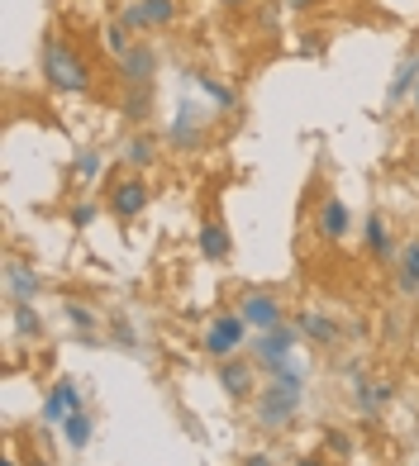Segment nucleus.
Wrapping results in <instances>:
<instances>
[{
    "instance_id": "e433bc0d",
    "label": "nucleus",
    "mask_w": 419,
    "mask_h": 466,
    "mask_svg": "<svg viewBox=\"0 0 419 466\" xmlns=\"http://www.w3.org/2000/svg\"><path fill=\"white\" fill-rule=\"evenodd\" d=\"M34 466H48V461H34Z\"/></svg>"
},
{
    "instance_id": "5701e85b",
    "label": "nucleus",
    "mask_w": 419,
    "mask_h": 466,
    "mask_svg": "<svg viewBox=\"0 0 419 466\" xmlns=\"http://www.w3.org/2000/svg\"><path fill=\"white\" fill-rule=\"evenodd\" d=\"M15 329L25 333V338H38V333H44V319H38V314L29 309V300H15Z\"/></svg>"
},
{
    "instance_id": "c756f323",
    "label": "nucleus",
    "mask_w": 419,
    "mask_h": 466,
    "mask_svg": "<svg viewBox=\"0 0 419 466\" xmlns=\"http://www.w3.org/2000/svg\"><path fill=\"white\" fill-rule=\"evenodd\" d=\"M301 44H305V53H320V48H324V38H320V34H305Z\"/></svg>"
},
{
    "instance_id": "c9c22d12",
    "label": "nucleus",
    "mask_w": 419,
    "mask_h": 466,
    "mask_svg": "<svg viewBox=\"0 0 419 466\" xmlns=\"http://www.w3.org/2000/svg\"><path fill=\"white\" fill-rule=\"evenodd\" d=\"M414 110H419V86H414Z\"/></svg>"
},
{
    "instance_id": "39448f33",
    "label": "nucleus",
    "mask_w": 419,
    "mask_h": 466,
    "mask_svg": "<svg viewBox=\"0 0 419 466\" xmlns=\"http://www.w3.org/2000/svg\"><path fill=\"white\" fill-rule=\"evenodd\" d=\"M243 329H248L243 314H224V319H215V324L205 329V352L220 357V362H224V357H234L239 343H243Z\"/></svg>"
},
{
    "instance_id": "c85d7f7f",
    "label": "nucleus",
    "mask_w": 419,
    "mask_h": 466,
    "mask_svg": "<svg viewBox=\"0 0 419 466\" xmlns=\"http://www.w3.org/2000/svg\"><path fill=\"white\" fill-rule=\"evenodd\" d=\"M91 219H96V205H77V209H72V224H77V228H87Z\"/></svg>"
},
{
    "instance_id": "aec40b11",
    "label": "nucleus",
    "mask_w": 419,
    "mask_h": 466,
    "mask_svg": "<svg viewBox=\"0 0 419 466\" xmlns=\"http://www.w3.org/2000/svg\"><path fill=\"white\" fill-rule=\"evenodd\" d=\"M367 252H376L382 262L395 252V243H391V228H386V219H382V215H372V219H367Z\"/></svg>"
},
{
    "instance_id": "72a5a7b5",
    "label": "nucleus",
    "mask_w": 419,
    "mask_h": 466,
    "mask_svg": "<svg viewBox=\"0 0 419 466\" xmlns=\"http://www.w3.org/2000/svg\"><path fill=\"white\" fill-rule=\"evenodd\" d=\"M224 5H234V10H239V5H248V0H224Z\"/></svg>"
},
{
    "instance_id": "2f4dec72",
    "label": "nucleus",
    "mask_w": 419,
    "mask_h": 466,
    "mask_svg": "<svg viewBox=\"0 0 419 466\" xmlns=\"http://www.w3.org/2000/svg\"><path fill=\"white\" fill-rule=\"evenodd\" d=\"M291 466H324V457H296Z\"/></svg>"
},
{
    "instance_id": "4468645a",
    "label": "nucleus",
    "mask_w": 419,
    "mask_h": 466,
    "mask_svg": "<svg viewBox=\"0 0 419 466\" xmlns=\"http://www.w3.org/2000/svg\"><path fill=\"white\" fill-rule=\"evenodd\" d=\"M5 286H10L15 300H29V305H34V295L44 290V281H38V277H34V271H29L25 262H19V258H10V262H5Z\"/></svg>"
},
{
    "instance_id": "7ed1b4c3",
    "label": "nucleus",
    "mask_w": 419,
    "mask_h": 466,
    "mask_svg": "<svg viewBox=\"0 0 419 466\" xmlns=\"http://www.w3.org/2000/svg\"><path fill=\"white\" fill-rule=\"evenodd\" d=\"M177 19V0H129L119 15V25L124 29H162V25H172Z\"/></svg>"
},
{
    "instance_id": "1a4fd4ad",
    "label": "nucleus",
    "mask_w": 419,
    "mask_h": 466,
    "mask_svg": "<svg viewBox=\"0 0 419 466\" xmlns=\"http://www.w3.org/2000/svg\"><path fill=\"white\" fill-rule=\"evenodd\" d=\"M110 209L119 219H138L143 209H148V186L143 181H119V186H110Z\"/></svg>"
},
{
    "instance_id": "0eeeda50",
    "label": "nucleus",
    "mask_w": 419,
    "mask_h": 466,
    "mask_svg": "<svg viewBox=\"0 0 419 466\" xmlns=\"http://www.w3.org/2000/svg\"><path fill=\"white\" fill-rule=\"evenodd\" d=\"M220 386L229 400H248L258 386V367L253 362H243V357H224L220 362Z\"/></svg>"
},
{
    "instance_id": "9b49d317",
    "label": "nucleus",
    "mask_w": 419,
    "mask_h": 466,
    "mask_svg": "<svg viewBox=\"0 0 419 466\" xmlns=\"http://www.w3.org/2000/svg\"><path fill=\"white\" fill-rule=\"evenodd\" d=\"M348 224H353V215H348V205L339 200V196H329L324 205H320V219H314V233H320V238H343L348 233Z\"/></svg>"
},
{
    "instance_id": "9d476101",
    "label": "nucleus",
    "mask_w": 419,
    "mask_h": 466,
    "mask_svg": "<svg viewBox=\"0 0 419 466\" xmlns=\"http://www.w3.org/2000/svg\"><path fill=\"white\" fill-rule=\"evenodd\" d=\"M229 252H234V238H229L224 219H205L200 224V258L205 262H229Z\"/></svg>"
},
{
    "instance_id": "393cba45",
    "label": "nucleus",
    "mask_w": 419,
    "mask_h": 466,
    "mask_svg": "<svg viewBox=\"0 0 419 466\" xmlns=\"http://www.w3.org/2000/svg\"><path fill=\"white\" fill-rule=\"evenodd\" d=\"M105 48H110L115 57H124V53L134 48V44H129V29H124V25H110V29H105Z\"/></svg>"
},
{
    "instance_id": "cd10ccee",
    "label": "nucleus",
    "mask_w": 419,
    "mask_h": 466,
    "mask_svg": "<svg viewBox=\"0 0 419 466\" xmlns=\"http://www.w3.org/2000/svg\"><path fill=\"white\" fill-rule=\"evenodd\" d=\"M67 319H72L77 329H91V324H96V319H91V309H87V305H67Z\"/></svg>"
},
{
    "instance_id": "473e14b6",
    "label": "nucleus",
    "mask_w": 419,
    "mask_h": 466,
    "mask_svg": "<svg viewBox=\"0 0 419 466\" xmlns=\"http://www.w3.org/2000/svg\"><path fill=\"white\" fill-rule=\"evenodd\" d=\"M314 0H286V10H310Z\"/></svg>"
},
{
    "instance_id": "a211bd4d",
    "label": "nucleus",
    "mask_w": 419,
    "mask_h": 466,
    "mask_svg": "<svg viewBox=\"0 0 419 466\" xmlns=\"http://www.w3.org/2000/svg\"><path fill=\"white\" fill-rule=\"evenodd\" d=\"M410 86H419V57H405L401 67H395L391 86H386V100H405V96H410Z\"/></svg>"
},
{
    "instance_id": "f3484780",
    "label": "nucleus",
    "mask_w": 419,
    "mask_h": 466,
    "mask_svg": "<svg viewBox=\"0 0 419 466\" xmlns=\"http://www.w3.org/2000/svg\"><path fill=\"white\" fill-rule=\"evenodd\" d=\"M124 162H129V167H153V162H158V138L138 129V134L129 138V147H124Z\"/></svg>"
},
{
    "instance_id": "a878e982",
    "label": "nucleus",
    "mask_w": 419,
    "mask_h": 466,
    "mask_svg": "<svg viewBox=\"0 0 419 466\" xmlns=\"http://www.w3.org/2000/svg\"><path fill=\"white\" fill-rule=\"evenodd\" d=\"M77 177H81V181L100 177V157H96V153H81V157H77Z\"/></svg>"
},
{
    "instance_id": "f704fd0d",
    "label": "nucleus",
    "mask_w": 419,
    "mask_h": 466,
    "mask_svg": "<svg viewBox=\"0 0 419 466\" xmlns=\"http://www.w3.org/2000/svg\"><path fill=\"white\" fill-rule=\"evenodd\" d=\"M0 466H15V457H5V461H0Z\"/></svg>"
},
{
    "instance_id": "2eb2a0df",
    "label": "nucleus",
    "mask_w": 419,
    "mask_h": 466,
    "mask_svg": "<svg viewBox=\"0 0 419 466\" xmlns=\"http://www.w3.org/2000/svg\"><path fill=\"white\" fill-rule=\"evenodd\" d=\"M296 329L305 333V338H314V343H339V324H333L329 319V314H301V319H296Z\"/></svg>"
},
{
    "instance_id": "7c9ffc66",
    "label": "nucleus",
    "mask_w": 419,
    "mask_h": 466,
    "mask_svg": "<svg viewBox=\"0 0 419 466\" xmlns=\"http://www.w3.org/2000/svg\"><path fill=\"white\" fill-rule=\"evenodd\" d=\"M243 466H271V457H267V452H248Z\"/></svg>"
},
{
    "instance_id": "423d86ee",
    "label": "nucleus",
    "mask_w": 419,
    "mask_h": 466,
    "mask_svg": "<svg viewBox=\"0 0 419 466\" xmlns=\"http://www.w3.org/2000/svg\"><path fill=\"white\" fill-rule=\"evenodd\" d=\"M153 76H158L153 44H134L129 53L119 57V81H124V86H153Z\"/></svg>"
},
{
    "instance_id": "f03ea898",
    "label": "nucleus",
    "mask_w": 419,
    "mask_h": 466,
    "mask_svg": "<svg viewBox=\"0 0 419 466\" xmlns=\"http://www.w3.org/2000/svg\"><path fill=\"white\" fill-rule=\"evenodd\" d=\"M44 81L53 91L81 96L91 86V67H87V57H81L77 48H67L62 38H48V44H44Z\"/></svg>"
},
{
    "instance_id": "6e6552de",
    "label": "nucleus",
    "mask_w": 419,
    "mask_h": 466,
    "mask_svg": "<svg viewBox=\"0 0 419 466\" xmlns=\"http://www.w3.org/2000/svg\"><path fill=\"white\" fill-rule=\"evenodd\" d=\"M296 338H301V329H296V324H277V329H267V333L258 338V367H267V362H286L291 348H296Z\"/></svg>"
},
{
    "instance_id": "6ab92c4d",
    "label": "nucleus",
    "mask_w": 419,
    "mask_h": 466,
    "mask_svg": "<svg viewBox=\"0 0 419 466\" xmlns=\"http://www.w3.org/2000/svg\"><path fill=\"white\" fill-rule=\"evenodd\" d=\"M395 281H401L405 295H419V238L401 248V277H395Z\"/></svg>"
},
{
    "instance_id": "f8f14e48",
    "label": "nucleus",
    "mask_w": 419,
    "mask_h": 466,
    "mask_svg": "<svg viewBox=\"0 0 419 466\" xmlns=\"http://www.w3.org/2000/svg\"><path fill=\"white\" fill-rule=\"evenodd\" d=\"M81 410V390H77V380H57L53 386V395L44 400V419H53V423H62L67 414H77Z\"/></svg>"
},
{
    "instance_id": "bb28decb",
    "label": "nucleus",
    "mask_w": 419,
    "mask_h": 466,
    "mask_svg": "<svg viewBox=\"0 0 419 466\" xmlns=\"http://www.w3.org/2000/svg\"><path fill=\"white\" fill-rule=\"evenodd\" d=\"M324 442H329V448L339 452V457H353V438H348V433H339V429H329V433H324Z\"/></svg>"
},
{
    "instance_id": "412c9836",
    "label": "nucleus",
    "mask_w": 419,
    "mask_h": 466,
    "mask_svg": "<svg viewBox=\"0 0 419 466\" xmlns=\"http://www.w3.org/2000/svg\"><path fill=\"white\" fill-rule=\"evenodd\" d=\"M62 438H67V448L72 452H81V448H87V442H91V419L87 414H67V419H62Z\"/></svg>"
},
{
    "instance_id": "4be33fe9",
    "label": "nucleus",
    "mask_w": 419,
    "mask_h": 466,
    "mask_svg": "<svg viewBox=\"0 0 419 466\" xmlns=\"http://www.w3.org/2000/svg\"><path fill=\"white\" fill-rule=\"evenodd\" d=\"M386 400H391V386H386V380H358V405H363V414L382 410Z\"/></svg>"
},
{
    "instance_id": "ddd939ff",
    "label": "nucleus",
    "mask_w": 419,
    "mask_h": 466,
    "mask_svg": "<svg viewBox=\"0 0 419 466\" xmlns=\"http://www.w3.org/2000/svg\"><path fill=\"white\" fill-rule=\"evenodd\" d=\"M200 138H205V115L196 110V105H181L177 124H172V143L177 147H200Z\"/></svg>"
},
{
    "instance_id": "dca6fc26",
    "label": "nucleus",
    "mask_w": 419,
    "mask_h": 466,
    "mask_svg": "<svg viewBox=\"0 0 419 466\" xmlns=\"http://www.w3.org/2000/svg\"><path fill=\"white\" fill-rule=\"evenodd\" d=\"M153 115V86H124V119L143 124Z\"/></svg>"
},
{
    "instance_id": "f257e3e1",
    "label": "nucleus",
    "mask_w": 419,
    "mask_h": 466,
    "mask_svg": "<svg viewBox=\"0 0 419 466\" xmlns=\"http://www.w3.org/2000/svg\"><path fill=\"white\" fill-rule=\"evenodd\" d=\"M301 400H305V371H286L277 380H267L258 395V423L262 429H286L296 419Z\"/></svg>"
},
{
    "instance_id": "b1692460",
    "label": "nucleus",
    "mask_w": 419,
    "mask_h": 466,
    "mask_svg": "<svg viewBox=\"0 0 419 466\" xmlns=\"http://www.w3.org/2000/svg\"><path fill=\"white\" fill-rule=\"evenodd\" d=\"M200 86H205V96H215L224 110H234L239 105V96H234V86H224V81H210V76H200Z\"/></svg>"
},
{
    "instance_id": "20e7f679",
    "label": "nucleus",
    "mask_w": 419,
    "mask_h": 466,
    "mask_svg": "<svg viewBox=\"0 0 419 466\" xmlns=\"http://www.w3.org/2000/svg\"><path fill=\"white\" fill-rule=\"evenodd\" d=\"M239 314H243V324L258 329V333L281 324V305H277V295H271V290H248L239 300Z\"/></svg>"
}]
</instances>
